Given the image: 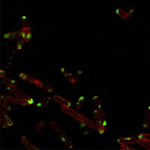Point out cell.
Listing matches in <instances>:
<instances>
[{
  "mask_svg": "<svg viewBox=\"0 0 150 150\" xmlns=\"http://www.w3.org/2000/svg\"><path fill=\"white\" fill-rule=\"evenodd\" d=\"M77 74L78 75H81L83 74V72H82V71H80V70H78V71H77Z\"/></svg>",
  "mask_w": 150,
  "mask_h": 150,
  "instance_id": "cell-17",
  "label": "cell"
},
{
  "mask_svg": "<svg viewBox=\"0 0 150 150\" xmlns=\"http://www.w3.org/2000/svg\"><path fill=\"white\" fill-rule=\"evenodd\" d=\"M25 42L24 40H22V39H18V41L17 43L14 51V53H16L18 51H20V50H22L23 47H24Z\"/></svg>",
  "mask_w": 150,
  "mask_h": 150,
  "instance_id": "cell-5",
  "label": "cell"
},
{
  "mask_svg": "<svg viewBox=\"0 0 150 150\" xmlns=\"http://www.w3.org/2000/svg\"><path fill=\"white\" fill-rule=\"evenodd\" d=\"M86 126V124H85V123H84V122H81V125H80V127L81 128H85V127Z\"/></svg>",
  "mask_w": 150,
  "mask_h": 150,
  "instance_id": "cell-13",
  "label": "cell"
},
{
  "mask_svg": "<svg viewBox=\"0 0 150 150\" xmlns=\"http://www.w3.org/2000/svg\"><path fill=\"white\" fill-rule=\"evenodd\" d=\"M61 72L62 73L64 74L65 72V69L64 68H62L61 69H60Z\"/></svg>",
  "mask_w": 150,
  "mask_h": 150,
  "instance_id": "cell-18",
  "label": "cell"
},
{
  "mask_svg": "<svg viewBox=\"0 0 150 150\" xmlns=\"http://www.w3.org/2000/svg\"><path fill=\"white\" fill-rule=\"evenodd\" d=\"M138 140L150 142V134L140 133L138 136Z\"/></svg>",
  "mask_w": 150,
  "mask_h": 150,
  "instance_id": "cell-6",
  "label": "cell"
},
{
  "mask_svg": "<svg viewBox=\"0 0 150 150\" xmlns=\"http://www.w3.org/2000/svg\"><path fill=\"white\" fill-rule=\"evenodd\" d=\"M121 149L122 150H131V149H134V148H131L127 146L126 145L122 144L121 146Z\"/></svg>",
  "mask_w": 150,
  "mask_h": 150,
  "instance_id": "cell-10",
  "label": "cell"
},
{
  "mask_svg": "<svg viewBox=\"0 0 150 150\" xmlns=\"http://www.w3.org/2000/svg\"><path fill=\"white\" fill-rule=\"evenodd\" d=\"M150 123V106H149L147 109V112L146 114L145 118L143 123V126L144 127L147 128L149 126Z\"/></svg>",
  "mask_w": 150,
  "mask_h": 150,
  "instance_id": "cell-4",
  "label": "cell"
},
{
  "mask_svg": "<svg viewBox=\"0 0 150 150\" xmlns=\"http://www.w3.org/2000/svg\"><path fill=\"white\" fill-rule=\"evenodd\" d=\"M60 137L61 139V140H62L63 142H64V143H66V139H65V138L62 136H60Z\"/></svg>",
  "mask_w": 150,
  "mask_h": 150,
  "instance_id": "cell-15",
  "label": "cell"
},
{
  "mask_svg": "<svg viewBox=\"0 0 150 150\" xmlns=\"http://www.w3.org/2000/svg\"><path fill=\"white\" fill-rule=\"evenodd\" d=\"M19 34V31L10 32L6 33L3 35V38L6 39H12L18 38Z\"/></svg>",
  "mask_w": 150,
  "mask_h": 150,
  "instance_id": "cell-3",
  "label": "cell"
},
{
  "mask_svg": "<svg viewBox=\"0 0 150 150\" xmlns=\"http://www.w3.org/2000/svg\"><path fill=\"white\" fill-rule=\"evenodd\" d=\"M32 38V33L31 31L27 33L25 37L24 40L25 42H29V41L31 40V38Z\"/></svg>",
  "mask_w": 150,
  "mask_h": 150,
  "instance_id": "cell-8",
  "label": "cell"
},
{
  "mask_svg": "<svg viewBox=\"0 0 150 150\" xmlns=\"http://www.w3.org/2000/svg\"><path fill=\"white\" fill-rule=\"evenodd\" d=\"M26 102L27 103L28 105H31L33 104V103H34V101L33 99L30 98L29 99H26Z\"/></svg>",
  "mask_w": 150,
  "mask_h": 150,
  "instance_id": "cell-11",
  "label": "cell"
},
{
  "mask_svg": "<svg viewBox=\"0 0 150 150\" xmlns=\"http://www.w3.org/2000/svg\"><path fill=\"white\" fill-rule=\"evenodd\" d=\"M71 105H72V103H71L70 102H68L67 103V107H71Z\"/></svg>",
  "mask_w": 150,
  "mask_h": 150,
  "instance_id": "cell-19",
  "label": "cell"
},
{
  "mask_svg": "<svg viewBox=\"0 0 150 150\" xmlns=\"http://www.w3.org/2000/svg\"><path fill=\"white\" fill-rule=\"evenodd\" d=\"M89 131H88V130H85L84 132H83V134L84 135H88V134H89Z\"/></svg>",
  "mask_w": 150,
  "mask_h": 150,
  "instance_id": "cell-16",
  "label": "cell"
},
{
  "mask_svg": "<svg viewBox=\"0 0 150 150\" xmlns=\"http://www.w3.org/2000/svg\"><path fill=\"white\" fill-rule=\"evenodd\" d=\"M138 139L135 137H129V138H119L117 142L120 144L128 145L133 144L138 142Z\"/></svg>",
  "mask_w": 150,
  "mask_h": 150,
  "instance_id": "cell-1",
  "label": "cell"
},
{
  "mask_svg": "<svg viewBox=\"0 0 150 150\" xmlns=\"http://www.w3.org/2000/svg\"><path fill=\"white\" fill-rule=\"evenodd\" d=\"M22 21L23 22V25H24V27H26V26H28V22L27 20V18H26V16L24 15L22 16Z\"/></svg>",
  "mask_w": 150,
  "mask_h": 150,
  "instance_id": "cell-9",
  "label": "cell"
},
{
  "mask_svg": "<svg viewBox=\"0 0 150 150\" xmlns=\"http://www.w3.org/2000/svg\"><path fill=\"white\" fill-rule=\"evenodd\" d=\"M84 100V97H83V96H81V97H80L78 101L80 102H83Z\"/></svg>",
  "mask_w": 150,
  "mask_h": 150,
  "instance_id": "cell-14",
  "label": "cell"
},
{
  "mask_svg": "<svg viewBox=\"0 0 150 150\" xmlns=\"http://www.w3.org/2000/svg\"><path fill=\"white\" fill-rule=\"evenodd\" d=\"M19 77L20 78L22 79L23 80H26V78H27V76H26V74L23 73L19 74Z\"/></svg>",
  "mask_w": 150,
  "mask_h": 150,
  "instance_id": "cell-12",
  "label": "cell"
},
{
  "mask_svg": "<svg viewBox=\"0 0 150 150\" xmlns=\"http://www.w3.org/2000/svg\"><path fill=\"white\" fill-rule=\"evenodd\" d=\"M31 31V29L30 26H28L23 27L22 29L19 31V37L18 38V39L24 40L27 33Z\"/></svg>",
  "mask_w": 150,
  "mask_h": 150,
  "instance_id": "cell-2",
  "label": "cell"
},
{
  "mask_svg": "<svg viewBox=\"0 0 150 150\" xmlns=\"http://www.w3.org/2000/svg\"><path fill=\"white\" fill-rule=\"evenodd\" d=\"M138 143L140 145L144 147L146 149H150V144L149 143V142L138 140Z\"/></svg>",
  "mask_w": 150,
  "mask_h": 150,
  "instance_id": "cell-7",
  "label": "cell"
}]
</instances>
